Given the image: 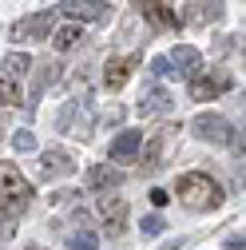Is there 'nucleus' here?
Segmentation results:
<instances>
[{
    "mask_svg": "<svg viewBox=\"0 0 246 250\" xmlns=\"http://www.w3.org/2000/svg\"><path fill=\"white\" fill-rule=\"evenodd\" d=\"M226 250H242V234H230L226 238Z\"/></svg>",
    "mask_w": 246,
    "mask_h": 250,
    "instance_id": "26",
    "label": "nucleus"
},
{
    "mask_svg": "<svg viewBox=\"0 0 246 250\" xmlns=\"http://www.w3.org/2000/svg\"><path fill=\"white\" fill-rule=\"evenodd\" d=\"M151 203H155V207H167V191H151Z\"/></svg>",
    "mask_w": 246,
    "mask_h": 250,
    "instance_id": "25",
    "label": "nucleus"
},
{
    "mask_svg": "<svg viewBox=\"0 0 246 250\" xmlns=\"http://www.w3.org/2000/svg\"><path fill=\"white\" fill-rule=\"evenodd\" d=\"M195 135L199 139H206V143H230L234 139V127L223 119V115H195Z\"/></svg>",
    "mask_w": 246,
    "mask_h": 250,
    "instance_id": "7",
    "label": "nucleus"
},
{
    "mask_svg": "<svg viewBox=\"0 0 246 250\" xmlns=\"http://www.w3.org/2000/svg\"><path fill=\"white\" fill-rule=\"evenodd\" d=\"M87 183L96 187V191H107V187L123 183V171H111L107 163H96V167H87Z\"/></svg>",
    "mask_w": 246,
    "mask_h": 250,
    "instance_id": "15",
    "label": "nucleus"
},
{
    "mask_svg": "<svg viewBox=\"0 0 246 250\" xmlns=\"http://www.w3.org/2000/svg\"><path fill=\"white\" fill-rule=\"evenodd\" d=\"M131 4H135L151 24H155V28H175V24H179V16H175V12H167L159 0H131Z\"/></svg>",
    "mask_w": 246,
    "mask_h": 250,
    "instance_id": "13",
    "label": "nucleus"
},
{
    "mask_svg": "<svg viewBox=\"0 0 246 250\" xmlns=\"http://www.w3.org/2000/svg\"><path fill=\"white\" fill-rule=\"evenodd\" d=\"M159 230H163V218L159 214H147L143 218V234H159Z\"/></svg>",
    "mask_w": 246,
    "mask_h": 250,
    "instance_id": "23",
    "label": "nucleus"
},
{
    "mask_svg": "<svg viewBox=\"0 0 246 250\" xmlns=\"http://www.w3.org/2000/svg\"><path fill=\"white\" fill-rule=\"evenodd\" d=\"M20 104H24V96H20V80H12V76L0 72V107H20Z\"/></svg>",
    "mask_w": 246,
    "mask_h": 250,
    "instance_id": "18",
    "label": "nucleus"
},
{
    "mask_svg": "<svg viewBox=\"0 0 246 250\" xmlns=\"http://www.w3.org/2000/svg\"><path fill=\"white\" fill-rule=\"evenodd\" d=\"M175 195H179V203H187L191 210H219L223 207V187L214 183L210 175H203V171L179 175L175 179Z\"/></svg>",
    "mask_w": 246,
    "mask_h": 250,
    "instance_id": "1",
    "label": "nucleus"
},
{
    "mask_svg": "<svg viewBox=\"0 0 246 250\" xmlns=\"http://www.w3.org/2000/svg\"><path fill=\"white\" fill-rule=\"evenodd\" d=\"M191 16H179V24H219L223 20V4L210 0V4H191Z\"/></svg>",
    "mask_w": 246,
    "mask_h": 250,
    "instance_id": "14",
    "label": "nucleus"
},
{
    "mask_svg": "<svg viewBox=\"0 0 246 250\" xmlns=\"http://www.w3.org/2000/svg\"><path fill=\"white\" fill-rule=\"evenodd\" d=\"M139 60H143V52H131V56H111V60H107V68H103V83H107L111 91H119L123 83L131 80V72H135Z\"/></svg>",
    "mask_w": 246,
    "mask_h": 250,
    "instance_id": "8",
    "label": "nucleus"
},
{
    "mask_svg": "<svg viewBox=\"0 0 246 250\" xmlns=\"http://www.w3.org/2000/svg\"><path fill=\"white\" fill-rule=\"evenodd\" d=\"M52 44H56L60 52L80 48V44H83V28H80V24H64V28H56V32H52Z\"/></svg>",
    "mask_w": 246,
    "mask_h": 250,
    "instance_id": "17",
    "label": "nucleus"
},
{
    "mask_svg": "<svg viewBox=\"0 0 246 250\" xmlns=\"http://www.w3.org/2000/svg\"><path fill=\"white\" fill-rule=\"evenodd\" d=\"M167 107H175V100L167 96L163 87H155V91H147V96L139 100V115H163Z\"/></svg>",
    "mask_w": 246,
    "mask_h": 250,
    "instance_id": "16",
    "label": "nucleus"
},
{
    "mask_svg": "<svg viewBox=\"0 0 246 250\" xmlns=\"http://www.w3.org/2000/svg\"><path fill=\"white\" fill-rule=\"evenodd\" d=\"M139 143H143V135H139V131H119V135H115V143H111V159H115V163L135 159V155H139Z\"/></svg>",
    "mask_w": 246,
    "mask_h": 250,
    "instance_id": "12",
    "label": "nucleus"
},
{
    "mask_svg": "<svg viewBox=\"0 0 246 250\" xmlns=\"http://www.w3.org/2000/svg\"><path fill=\"white\" fill-rule=\"evenodd\" d=\"M230 76L226 72H191V96L203 104V100H214L223 96V91H230Z\"/></svg>",
    "mask_w": 246,
    "mask_h": 250,
    "instance_id": "4",
    "label": "nucleus"
},
{
    "mask_svg": "<svg viewBox=\"0 0 246 250\" xmlns=\"http://www.w3.org/2000/svg\"><path fill=\"white\" fill-rule=\"evenodd\" d=\"M56 80H60V64H48V68L40 72V80H36V87H32V104H36V100L44 96V87H52Z\"/></svg>",
    "mask_w": 246,
    "mask_h": 250,
    "instance_id": "21",
    "label": "nucleus"
},
{
    "mask_svg": "<svg viewBox=\"0 0 246 250\" xmlns=\"http://www.w3.org/2000/svg\"><path fill=\"white\" fill-rule=\"evenodd\" d=\"M52 24H56V12H32V16H24V20L12 24V40L24 44V40L48 36V32H52Z\"/></svg>",
    "mask_w": 246,
    "mask_h": 250,
    "instance_id": "6",
    "label": "nucleus"
},
{
    "mask_svg": "<svg viewBox=\"0 0 246 250\" xmlns=\"http://www.w3.org/2000/svg\"><path fill=\"white\" fill-rule=\"evenodd\" d=\"M24 250H44V246H40V242H28V246H24Z\"/></svg>",
    "mask_w": 246,
    "mask_h": 250,
    "instance_id": "27",
    "label": "nucleus"
},
{
    "mask_svg": "<svg viewBox=\"0 0 246 250\" xmlns=\"http://www.w3.org/2000/svg\"><path fill=\"white\" fill-rule=\"evenodd\" d=\"M151 72H155V76H167V72H171V60H151Z\"/></svg>",
    "mask_w": 246,
    "mask_h": 250,
    "instance_id": "24",
    "label": "nucleus"
},
{
    "mask_svg": "<svg viewBox=\"0 0 246 250\" xmlns=\"http://www.w3.org/2000/svg\"><path fill=\"white\" fill-rule=\"evenodd\" d=\"M32 183L20 175L16 163H0V218H16L32 207Z\"/></svg>",
    "mask_w": 246,
    "mask_h": 250,
    "instance_id": "2",
    "label": "nucleus"
},
{
    "mask_svg": "<svg viewBox=\"0 0 246 250\" xmlns=\"http://www.w3.org/2000/svg\"><path fill=\"white\" fill-rule=\"evenodd\" d=\"M68 250H100V238L91 230H76V234H68Z\"/></svg>",
    "mask_w": 246,
    "mask_h": 250,
    "instance_id": "20",
    "label": "nucleus"
},
{
    "mask_svg": "<svg viewBox=\"0 0 246 250\" xmlns=\"http://www.w3.org/2000/svg\"><path fill=\"white\" fill-rule=\"evenodd\" d=\"M175 139H179V123H163V127L151 135V139L139 143V147H143V175H155V171L167 163V155H171Z\"/></svg>",
    "mask_w": 246,
    "mask_h": 250,
    "instance_id": "3",
    "label": "nucleus"
},
{
    "mask_svg": "<svg viewBox=\"0 0 246 250\" xmlns=\"http://www.w3.org/2000/svg\"><path fill=\"white\" fill-rule=\"evenodd\" d=\"M12 147H16L20 155H24V151H36V135H32V131H16V135H12Z\"/></svg>",
    "mask_w": 246,
    "mask_h": 250,
    "instance_id": "22",
    "label": "nucleus"
},
{
    "mask_svg": "<svg viewBox=\"0 0 246 250\" xmlns=\"http://www.w3.org/2000/svg\"><path fill=\"white\" fill-rule=\"evenodd\" d=\"M171 64H175V72L191 76V72H199V68H203V52H199V48H191V44H175Z\"/></svg>",
    "mask_w": 246,
    "mask_h": 250,
    "instance_id": "11",
    "label": "nucleus"
},
{
    "mask_svg": "<svg viewBox=\"0 0 246 250\" xmlns=\"http://www.w3.org/2000/svg\"><path fill=\"white\" fill-rule=\"evenodd\" d=\"M60 12H68L76 24H100L111 16V4H103V0H60Z\"/></svg>",
    "mask_w": 246,
    "mask_h": 250,
    "instance_id": "5",
    "label": "nucleus"
},
{
    "mask_svg": "<svg viewBox=\"0 0 246 250\" xmlns=\"http://www.w3.org/2000/svg\"><path fill=\"white\" fill-rule=\"evenodd\" d=\"M76 171V159L64 151V147H48L44 151V179H64Z\"/></svg>",
    "mask_w": 246,
    "mask_h": 250,
    "instance_id": "10",
    "label": "nucleus"
},
{
    "mask_svg": "<svg viewBox=\"0 0 246 250\" xmlns=\"http://www.w3.org/2000/svg\"><path fill=\"white\" fill-rule=\"evenodd\" d=\"M4 76H12V80H20L28 68H32V56H24V52H12V56H4Z\"/></svg>",
    "mask_w": 246,
    "mask_h": 250,
    "instance_id": "19",
    "label": "nucleus"
},
{
    "mask_svg": "<svg viewBox=\"0 0 246 250\" xmlns=\"http://www.w3.org/2000/svg\"><path fill=\"white\" fill-rule=\"evenodd\" d=\"M96 210H100V218H103V227H107V234H123V223H127V203L123 199H100L96 203Z\"/></svg>",
    "mask_w": 246,
    "mask_h": 250,
    "instance_id": "9",
    "label": "nucleus"
}]
</instances>
